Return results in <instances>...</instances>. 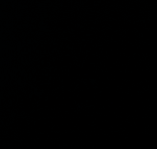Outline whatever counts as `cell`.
<instances>
[]
</instances>
